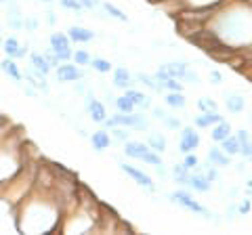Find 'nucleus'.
<instances>
[{
  "label": "nucleus",
  "instance_id": "34",
  "mask_svg": "<svg viewBox=\"0 0 252 235\" xmlns=\"http://www.w3.org/2000/svg\"><path fill=\"white\" fill-rule=\"evenodd\" d=\"M44 59L49 61L51 67H57V65H59V59H57V55H55L53 51H51V53H44Z\"/></svg>",
  "mask_w": 252,
  "mask_h": 235
},
{
  "label": "nucleus",
  "instance_id": "41",
  "mask_svg": "<svg viewBox=\"0 0 252 235\" xmlns=\"http://www.w3.org/2000/svg\"><path fill=\"white\" fill-rule=\"evenodd\" d=\"M0 46H2V40H0Z\"/></svg>",
  "mask_w": 252,
  "mask_h": 235
},
{
  "label": "nucleus",
  "instance_id": "36",
  "mask_svg": "<svg viewBox=\"0 0 252 235\" xmlns=\"http://www.w3.org/2000/svg\"><path fill=\"white\" fill-rule=\"evenodd\" d=\"M200 107H202V109H208V112H210V109H215L217 105H215V101H208V99H202V101H200Z\"/></svg>",
  "mask_w": 252,
  "mask_h": 235
},
{
  "label": "nucleus",
  "instance_id": "16",
  "mask_svg": "<svg viewBox=\"0 0 252 235\" xmlns=\"http://www.w3.org/2000/svg\"><path fill=\"white\" fill-rule=\"evenodd\" d=\"M164 72H166L170 78H183L187 72V65L185 63H168L164 67Z\"/></svg>",
  "mask_w": 252,
  "mask_h": 235
},
{
  "label": "nucleus",
  "instance_id": "9",
  "mask_svg": "<svg viewBox=\"0 0 252 235\" xmlns=\"http://www.w3.org/2000/svg\"><path fill=\"white\" fill-rule=\"evenodd\" d=\"M86 109H89V114L94 122H105L107 120V112H105V107L99 103V101H94V99H89L86 101Z\"/></svg>",
  "mask_w": 252,
  "mask_h": 235
},
{
  "label": "nucleus",
  "instance_id": "25",
  "mask_svg": "<svg viewBox=\"0 0 252 235\" xmlns=\"http://www.w3.org/2000/svg\"><path fill=\"white\" fill-rule=\"evenodd\" d=\"M210 162H217L219 166H227V164H229V158H227V155H223L220 153V149H210Z\"/></svg>",
  "mask_w": 252,
  "mask_h": 235
},
{
  "label": "nucleus",
  "instance_id": "29",
  "mask_svg": "<svg viewBox=\"0 0 252 235\" xmlns=\"http://www.w3.org/2000/svg\"><path fill=\"white\" fill-rule=\"evenodd\" d=\"M72 57L76 61V65H89L91 63V55L86 51H76V53H72Z\"/></svg>",
  "mask_w": 252,
  "mask_h": 235
},
{
  "label": "nucleus",
  "instance_id": "14",
  "mask_svg": "<svg viewBox=\"0 0 252 235\" xmlns=\"http://www.w3.org/2000/svg\"><path fill=\"white\" fill-rule=\"evenodd\" d=\"M187 185H191L195 191H208L210 189V183H208V178H204V176H200V175H193V176H187V181H185Z\"/></svg>",
  "mask_w": 252,
  "mask_h": 235
},
{
  "label": "nucleus",
  "instance_id": "37",
  "mask_svg": "<svg viewBox=\"0 0 252 235\" xmlns=\"http://www.w3.org/2000/svg\"><path fill=\"white\" fill-rule=\"evenodd\" d=\"M154 114H156V118H160V120H166V114H164L162 109H154Z\"/></svg>",
  "mask_w": 252,
  "mask_h": 235
},
{
  "label": "nucleus",
  "instance_id": "7",
  "mask_svg": "<svg viewBox=\"0 0 252 235\" xmlns=\"http://www.w3.org/2000/svg\"><path fill=\"white\" fill-rule=\"evenodd\" d=\"M198 143H200L198 135H195L191 128H185L183 137H181V151H183V153H191L195 147H198Z\"/></svg>",
  "mask_w": 252,
  "mask_h": 235
},
{
  "label": "nucleus",
  "instance_id": "10",
  "mask_svg": "<svg viewBox=\"0 0 252 235\" xmlns=\"http://www.w3.org/2000/svg\"><path fill=\"white\" fill-rule=\"evenodd\" d=\"M30 63H32V67H34L40 76H46V74L51 72L49 61H46L44 55H40V53H32V55H30Z\"/></svg>",
  "mask_w": 252,
  "mask_h": 235
},
{
  "label": "nucleus",
  "instance_id": "30",
  "mask_svg": "<svg viewBox=\"0 0 252 235\" xmlns=\"http://www.w3.org/2000/svg\"><path fill=\"white\" fill-rule=\"evenodd\" d=\"M126 97H128L135 105H145V103H147V99H145L143 95H141L139 90H126Z\"/></svg>",
  "mask_w": 252,
  "mask_h": 235
},
{
  "label": "nucleus",
  "instance_id": "8",
  "mask_svg": "<svg viewBox=\"0 0 252 235\" xmlns=\"http://www.w3.org/2000/svg\"><path fill=\"white\" fill-rule=\"evenodd\" d=\"M67 38L69 40H74V42H91L94 38V34L91 32V29H86V28L74 26V28L67 29Z\"/></svg>",
  "mask_w": 252,
  "mask_h": 235
},
{
  "label": "nucleus",
  "instance_id": "24",
  "mask_svg": "<svg viewBox=\"0 0 252 235\" xmlns=\"http://www.w3.org/2000/svg\"><path fill=\"white\" fill-rule=\"evenodd\" d=\"M149 145H152L154 151H164L166 149V139L160 137V135H152L149 137Z\"/></svg>",
  "mask_w": 252,
  "mask_h": 235
},
{
  "label": "nucleus",
  "instance_id": "5",
  "mask_svg": "<svg viewBox=\"0 0 252 235\" xmlns=\"http://www.w3.org/2000/svg\"><path fill=\"white\" fill-rule=\"evenodd\" d=\"M170 200L179 202L181 206H185L187 210H193V212H204V208H202L200 204L195 202L189 193H185V191H177V193H172V195H170Z\"/></svg>",
  "mask_w": 252,
  "mask_h": 235
},
{
  "label": "nucleus",
  "instance_id": "11",
  "mask_svg": "<svg viewBox=\"0 0 252 235\" xmlns=\"http://www.w3.org/2000/svg\"><path fill=\"white\" fill-rule=\"evenodd\" d=\"M91 143H93V149L105 151L107 147H109V143H112V139H109V135H107L105 130H97V132H93Z\"/></svg>",
  "mask_w": 252,
  "mask_h": 235
},
{
  "label": "nucleus",
  "instance_id": "17",
  "mask_svg": "<svg viewBox=\"0 0 252 235\" xmlns=\"http://www.w3.org/2000/svg\"><path fill=\"white\" fill-rule=\"evenodd\" d=\"M229 130L231 128H229V124H227V122H219V126L212 130L210 135H212V139H215V141H223V139L229 137Z\"/></svg>",
  "mask_w": 252,
  "mask_h": 235
},
{
  "label": "nucleus",
  "instance_id": "40",
  "mask_svg": "<svg viewBox=\"0 0 252 235\" xmlns=\"http://www.w3.org/2000/svg\"><path fill=\"white\" fill-rule=\"evenodd\" d=\"M0 36H2V28H0Z\"/></svg>",
  "mask_w": 252,
  "mask_h": 235
},
{
  "label": "nucleus",
  "instance_id": "2",
  "mask_svg": "<svg viewBox=\"0 0 252 235\" xmlns=\"http://www.w3.org/2000/svg\"><path fill=\"white\" fill-rule=\"evenodd\" d=\"M2 51L6 53V57H11V59H23L26 57V53H28V49L26 46H21L15 36H9L2 42Z\"/></svg>",
  "mask_w": 252,
  "mask_h": 235
},
{
  "label": "nucleus",
  "instance_id": "19",
  "mask_svg": "<svg viewBox=\"0 0 252 235\" xmlns=\"http://www.w3.org/2000/svg\"><path fill=\"white\" fill-rule=\"evenodd\" d=\"M220 143H223V151H225V153H229V155L240 151V141H238V139H233V137H227V139L220 141Z\"/></svg>",
  "mask_w": 252,
  "mask_h": 235
},
{
  "label": "nucleus",
  "instance_id": "13",
  "mask_svg": "<svg viewBox=\"0 0 252 235\" xmlns=\"http://www.w3.org/2000/svg\"><path fill=\"white\" fill-rule=\"evenodd\" d=\"M124 172H126V175H128V176H132V178H135V181L139 183V185H145V187H152V178H149L147 175H143V172H141V170H137V168H132V166H128V164H122V166H120Z\"/></svg>",
  "mask_w": 252,
  "mask_h": 235
},
{
  "label": "nucleus",
  "instance_id": "20",
  "mask_svg": "<svg viewBox=\"0 0 252 235\" xmlns=\"http://www.w3.org/2000/svg\"><path fill=\"white\" fill-rule=\"evenodd\" d=\"M89 65H93V69H97L99 74H107L109 69H112V63H109L107 59H99V57L91 59V63H89Z\"/></svg>",
  "mask_w": 252,
  "mask_h": 235
},
{
  "label": "nucleus",
  "instance_id": "33",
  "mask_svg": "<svg viewBox=\"0 0 252 235\" xmlns=\"http://www.w3.org/2000/svg\"><path fill=\"white\" fill-rule=\"evenodd\" d=\"M183 166H185V170H191V168H195V166H198V158H195V155H187Z\"/></svg>",
  "mask_w": 252,
  "mask_h": 235
},
{
  "label": "nucleus",
  "instance_id": "1",
  "mask_svg": "<svg viewBox=\"0 0 252 235\" xmlns=\"http://www.w3.org/2000/svg\"><path fill=\"white\" fill-rule=\"evenodd\" d=\"M51 51L57 55V59H59V61L72 59V46H69V38H67V34L55 32V34L51 36Z\"/></svg>",
  "mask_w": 252,
  "mask_h": 235
},
{
  "label": "nucleus",
  "instance_id": "12",
  "mask_svg": "<svg viewBox=\"0 0 252 235\" xmlns=\"http://www.w3.org/2000/svg\"><path fill=\"white\" fill-rule=\"evenodd\" d=\"M147 145L143 143H137V141H130V143L124 145V153L128 155V158H137V160H143V155L147 153Z\"/></svg>",
  "mask_w": 252,
  "mask_h": 235
},
{
  "label": "nucleus",
  "instance_id": "4",
  "mask_svg": "<svg viewBox=\"0 0 252 235\" xmlns=\"http://www.w3.org/2000/svg\"><path fill=\"white\" fill-rule=\"evenodd\" d=\"M57 80L59 82H76L82 78V72L76 65H57Z\"/></svg>",
  "mask_w": 252,
  "mask_h": 235
},
{
  "label": "nucleus",
  "instance_id": "39",
  "mask_svg": "<svg viewBox=\"0 0 252 235\" xmlns=\"http://www.w3.org/2000/svg\"><path fill=\"white\" fill-rule=\"evenodd\" d=\"M0 2H9V0H0Z\"/></svg>",
  "mask_w": 252,
  "mask_h": 235
},
{
  "label": "nucleus",
  "instance_id": "15",
  "mask_svg": "<svg viewBox=\"0 0 252 235\" xmlns=\"http://www.w3.org/2000/svg\"><path fill=\"white\" fill-rule=\"evenodd\" d=\"M114 84L118 86V88H126V86L130 84V74L126 72L124 67H118L116 74H114Z\"/></svg>",
  "mask_w": 252,
  "mask_h": 235
},
{
  "label": "nucleus",
  "instance_id": "28",
  "mask_svg": "<svg viewBox=\"0 0 252 235\" xmlns=\"http://www.w3.org/2000/svg\"><path fill=\"white\" fill-rule=\"evenodd\" d=\"M59 4L63 6V9H67V11H74V13H80L84 11V6L78 2V0H59Z\"/></svg>",
  "mask_w": 252,
  "mask_h": 235
},
{
  "label": "nucleus",
  "instance_id": "26",
  "mask_svg": "<svg viewBox=\"0 0 252 235\" xmlns=\"http://www.w3.org/2000/svg\"><path fill=\"white\" fill-rule=\"evenodd\" d=\"M238 141H240V143L244 145V147H240V149L244 151V153H246L248 155V158H252V145H250V139H248V135H246V132H240V135H238Z\"/></svg>",
  "mask_w": 252,
  "mask_h": 235
},
{
  "label": "nucleus",
  "instance_id": "6",
  "mask_svg": "<svg viewBox=\"0 0 252 235\" xmlns=\"http://www.w3.org/2000/svg\"><path fill=\"white\" fill-rule=\"evenodd\" d=\"M0 69L11 78V80H15V82H21L23 80V76H21V69H19V65L15 63V59H11V57H6V59H2L0 61Z\"/></svg>",
  "mask_w": 252,
  "mask_h": 235
},
{
  "label": "nucleus",
  "instance_id": "18",
  "mask_svg": "<svg viewBox=\"0 0 252 235\" xmlns=\"http://www.w3.org/2000/svg\"><path fill=\"white\" fill-rule=\"evenodd\" d=\"M219 122H223V118H220L217 112H208V114H204L202 118H198V126H210V124H219Z\"/></svg>",
  "mask_w": 252,
  "mask_h": 235
},
{
  "label": "nucleus",
  "instance_id": "27",
  "mask_svg": "<svg viewBox=\"0 0 252 235\" xmlns=\"http://www.w3.org/2000/svg\"><path fill=\"white\" fill-rule=\"evenodd\" d=\"M166 103H168L170 107H183V105H185V99H183V95H181V92H170V95L166 97Z\"/></svg>",
  "mask_w": 252,
  "mask_h": 235
},
{
  "label": "nucleus",
  "instance_id": "23",
  "mask_svg": "<svg viewBox=\"0 0 252 235\" xmlns=\"http://www.w3.org/2000/svg\"><path fill=\"white\" fill-rule=\"evenodd\" d=\"M103 9H105V13H109L114 19H118V21H126V15L118 9L116 4H112V2H103Z\"/></svg>",
  "mask_w": 252,
  "mask_h": 235
},
{
  "label": "nucleus",
  "instance_id": "32",
  "mask_svg": "<svg viewBox=\"0 0 252 235\" xmlns=\"http://www.w3.org/2000/svg\"><path fill=\"white\" fill-rule=\"evenodd\" d=\"M166 86H168L172 92H181V88H183L181 82H177V78H166Z\"/></svg>",
  "mask_w": 252,
  "mask_h": 235
},
{
  "label": "nucleus",
  "instance_id": "35",
  "mask_svg": "<svg viewBox=\"0 0 252 235\" xmlns=\"http://www.w3.org/2000/svg\"><path fill=\"white\" fill-rule=\"evenodd\" d=\"M84 9H94V6H99V0H78Z\"/></svg>",
  "mask_w": 252,
  "mask_h": 235
},
{
  "label": "nucleus",
  "instance_id": "3",
  "mask_svg": "<svg viewBox=\"0 0 252 235\" xmlns=\"http://www.w3.org/2000/svg\"><path fill=\"white\" fill-rule=\"evenodd\" d=\"M109 126H118V124H124V126H135V128H143L145 122L141 116H132V114H122V116H116L107 122Z\"/></svg>",
  "mask_w": 252,
  "mask_h": 235
},
{
  "label": "nucleus",
  "instance_id": "21",
  "mask_svg": "<svg viewBox=\"0 0 252 235\" xmlns=\"http://www.w3.org/2000/svg\"><path fill=\"white\" fill-rule=\"evenodd\" d=\"M116 107L120 109L122 114H132V109H135V103H132V101L124 95V97H118V99H116Z\"/></svg>",
  "mask_w": 252,
  "mask_h": 235
},
{
  "label": "nucleus",
  "instance_id": "22",
  "mask_svg": "<svg viewBox=\"0 0 252 235\" xmlns=\"http://www.w3.org/2000/svg\"><path fill=\"white\" fill-rule=\"evenodd\" d=\"M227 107H229L233 114H240L244 109V99L240 95H229V99H227Z\"/></svg>",
  "mask_w": 252,
  "mask_h": 235
},
{
  "label": "nucleus",
  "instance_id": "31",
  "mask_svg": "<svg viewBox=\"0 0 252 235\" xmlns=\"http://www.w3.org/2000/svg\"><path fill=\"white\" fill-rule=\"evenodd\" d=\"M143 162H147V164H154V166H158L160 168L162 166V162H160V158H158L156 153H152V151H147L145 155H143Z\"/></svg>",
  "mask_w": 252,
  "mask_h": 235
},
{
  "label": "nucleus",
  "instance_id": "38",
  "mask_svg": "<svg viewBox=\"0 0 252 235\" xmlns=\"http://www.w3.org/2000/svg\"><path fill=\"white\" fill-rule=\"evenodd\" d=\"M116 137H118V139H124V137H126L124 130H116Z\"/></svg>",
  "mask_w": 252,
  "mask_h": 235
}]
</instances>
